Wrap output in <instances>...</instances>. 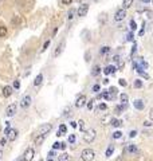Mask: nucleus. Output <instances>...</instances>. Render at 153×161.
<instances>
[{
	"instance_id": "423d86ee",
	"label": "nucleus",
	"mask_w": 153,
	"mask_h": 161,
	"mask_svg": "<svg viewBox=\"0 0 153 161\" xmlns=\"http://www.w3.org/2000/svg\"><path fill=\"white\" fill-rule=\"evenodd\" d=\"M126 18V11L124 8H119V10L116 11V15H114V22H122L124 19Z\"/></svg>"
},
{
	"instance_id": "4be33fe9",
	"label": "nucleus",
	"mask_w": 153,
	"mask_h": 161,
	"mask_svg": "<svg viewBox=\"0 0 153 161\" xmlns=\"http://www.w3.org/2000/svg\"><path fill=\"white\" fill-rule=\"evenodd\" d=\"M113 152H114V145H109V148L106 149V152H105V156L109 158V157L113 155Z\"/></svg>"
},
{
	"instance_id": "6e6d98bb",
	"label": "nucleus",
	"mask_w": 153,
	"mask_h": 161,
	"mask_svg": "<svg viewBox=\"0 0 153 161\" xmlns=\"http://www.w3.org/2000/svg\"><path fill=\"white\" fill-rule=\"evenodd\" d=\"M61 149H62V150L66 149V144H64V142H61Z\"/></svg>"
},
{
	"instance_id": "7c9ffc66",
	"label": "nucleus",
	"mask_w": 153,
	"mask_h": 161,
	"mask_svg": "<svg viewBox=\"0 0 153 161\" xmlns=\"http://www.w3.org/2000/svg\"><path fill=\"white\" fill-rule=\"evenodd\" d=\"M108 109V105L105 103V102H101L99 105H98V108H97V110H99V111H105Z\"/></svg>"
},
{
	"instance_id": "39448f33",
	"label": "nucleus",
	"mask_w": 153,
	"mask_h": 161,
	"mask_svg": "<svg viewBox=\"0 0 153 161\" xmlns=\"http://www.w3.org/2000/svg\"><path fill=\"white\" fill-rule=\"evenodd\" d=\"M34 155H35V150H34V148H27L26 150H24V153L22 155V157H23V161H31L32 158H34Z\"/></svg>"
},
{
	"instance_id": "a18cd8bd",
	"label": "nucleus",
	"mask_w": 153,
	"mask_h": 161,
	"mask_svg": "<svg viewBox=\"0 0 153 161\" xmlns=\"http://www.w3.org/2000/svg\"><path fill=\"white\" fill-rule=\"evenodd\" d=\"M137 136V130H130V133H129V137L130 138H133V137H136Z\"/></svg>"
},
{
	"instance_id": "e2e57ef3",
	"label": "nucleus",
	"mask_w": 153,
	"mask_h": 161,
	"mask_svg": "<svg viewBox=\"0 0 153 161\" xmlns=\"http://www.w3.org/2000/svg\"><path fill=\"white\" fill-rule=\"evenodd\" d=\"M93 2H94V3H98V2H101V0H93Z\"/></svg>"
},
{
	"instance_id": "f704fd0d",
	"label": "nucleus",
	"mask_w": 153,
	"mask_h": 161,
	"mask_svg": "<svg viewBox=\"0 0 153 161\" xmlns=\"http://www.w3.org/2000/svg\"><path fill=\"white\" fill-rule=\"evenodd\" d=\"M121 137H122V133H121L119 130L113 133V138H114V140H118V138H121Z\"/></svg>"
},
{
	"instance_id": "79ce46f5",
	"label": "nucleus",
	"mask_w": 153,
	"mask_h": 161,
	"mask_svg": "<svg viewBox=\"0 0 153 161\" xmlns=\"http://www.w3.org/2000/svg\"><path fill=\"white\" fill-rule=\"evenodd\" d=\"M130 28H132V30H136V28H137V23H136L134 20H130Z\"/></svg>"
},
{
	"instance_id": "412c9836",
	"label": "nucleus",
	"mask_w": 153,
	"mask_h": 161,
	"mask_svg": "<svg viewBox=\"0 0 153 161\" xmlns=\"http://www.w3.org/2000/svg\"><path fill=\"white\" fill-rule=\"evenodd\" d=\"M116 66H108L106 69H105L103 70V72H105V74H114V72H116Z\"/></svg>"
},
{
	"instance_id": "bb28decb",
	"label": "nucleus",
	"mask_w": 153,
	"mask_h": 161,
	"mask_svg": "<svg viewBox=\"0 0 153 161\" xmlns=\"http://www.w3.org/2000/svg\"><path fill=\"white\" fill-rule=\"evenodd\" d=\"M119 99H121V102H122V103H126L129 101V95L126 93H121L119 94Z\"/></svg>"
},
{
	"instance_id": "603ef678",
	"label": "nucleus",
	"mask_w": 153,
	"mask_h": 161,
	"mask_svg": "<svg viewBox=\"0 0 153 161\" xmlns=\"http://www.w3.org/2000/svg\"><path fill=\"white\" fill-rule=\"evenodd\" d=\"M149 118H150V121H153V108H150V110H149Z\"/></svg>"
},
{
	"instance_id": "f03ea898",
	"label": "nucleus",
	"mask_w": 153,
	"mask_h": 161,
	"mask_svg": "<svg viewBox=\"0 0 153 161\" xmlns=\"http://www.w3.org/2000/svg\"><path fill=\"white\" fill-rule=\"evenodd\" d=\"M95 136H97V132H95V129H89V130H85L83 133V141L87 142V144H90L95 140Z\"/></svg>"
},
{
	"instance_id": "ddd939ff",
	"label": "nucleus",
	"mask_w": 153,
	"mask_h": 161,
	"mask_svg": "<svg viewBox=\"0 0 153 161\" xmlns=\"http://www.w3.org/2000/svg\"><path fill=\"white\" fill-rule=\"evenodd\" d=\"M12 93H14V87L12 86H4L3 87V97H5V98L11 97Z\"/></svg>"
},
{
	"instance_id": "cd10ccee",
	"label": "nucleus",
	"mask_w": 153,
	"mask_h": 161,
	"mask_svg": "<svg viewBox=\"0 0 153 161\" xmlns=\"http://www.w3.org/2000/svg\"><path fill=\"white\" fill-rule=\"evenodd\" d=\"M133 86H134V89H141L144 86V83H142L141 79H136L134 82H133Z\"/></svg>"
},
{
	"instance_id": "c03bdc74",
	"label": "nucleus",
	"mask_w": 153,
	"mask_h": 161,
	"mask_svg": "<svg viewBox=\"0 0 153 161\" xmlns=\"http://www.w3.org/2000/svg\"><path fill=\"white\" fill-rule=\"evenodd\" d=\"M99 89H101V86H99V85H94V86H93V91H94V93H97V91H99Z\"/></svg>"
},
{
	"instance_id": "dca6fc26",
	"label": "nucleus",
	"mask_w": 153,
	"mask_h": 161,
	"mask_svg": "<svg viewBox=\"0 0 153 161\" xmlns=\"http://www.w3.org/2000/svg\"><path fill=\"white\" fill-rule=\"evenodd\" d=\"M66 133H67V128H66V125L61 124V125H59V130H58V133H56V136H58V137H61V136L66 134Z\"/></svg>"
},
{
	"instance_id": "f8f14e48",
	"label": "nucleus",
	"mask_w": 153,
	"mask_h": 161,
	"mask_svg": "<svg viewBox=\"0 0 153 161\" xmlns=\"http://www.w3.org/2000/svg\"><path fill=\"white\" fill-rule=\"evenodd\" d=\"M18 134H19V132L16 130V129H11L10 130V133L7 134V138H8V141H15L16 138H18Z\"/></svg>"
},
{
	"instance_id": "c85d7f7f",
	"label": "nucleus",
	"mask_w": 153,
	"mask_h": 161,
	"mask_svg": "<svg viewBox=\"0 0 153 161\" xmlns=\"http://www.w3.org/2000/svg\"><path fill=\"white\" fill-rule=\"evenodd\" d=\"M70 111H71V108H70V106H66V108H64V110H63V113H62V117H63V118L69 117Z\"/></svg>"
},
{
	"instance_id": "49530a36",
	"label": "nucleus",
	"mask_w": 153,
	"mask_h": 161,
	"mask_svg": "<svg viewBox=\"0 0 153 161\" xmlns=\"http://www.w3.org/2000/svg\"><path fill=\"white\" fill-rule=\"evenodd\" d=\"M72 2H74V0H62V3H63L64 5H70Z\"/></svg>"
},
{
	"instance_id": "4468645a",
	"label": "nucleus",
	"mask_w": 153,
	"mask_h": 161,
	"mask_svg": "<svg viewBox=\"0 0 153 161\" xmlns=\"http://www.w3.org/2000/svg\"><path fill=\"white\" fill-rule=\"evenodd\" d=\"M133 106H134V109H136V110H144L145 103H144V101H142V99H134Z\"/></svg>"
},
{
	"instance_id": "7ed1b4c3",
	"label": "nucleus",
	"mask_w": 153,
	"mask_h": 161,
	"mask_svg": "<svg viewBox=\"0 0 153 161\" xmlns=\"http://www.w3.org/2000/svg\"><path fill=\"white\" fill-rule=\"evenodd\" d=\"M51 129H52V125H51V124H43V125L39 126L38 134H39V136H47L48 133H50Z\"/></svg>"
},
{
	"instance_id": "de8ad7c7",
	"label": "nucleus",
	"mask_w": 153,
	"mask_h": 161,
	"mask_svg": "<svg viewBox=\"0 0 153 161\" xmlns=\"http://www.w3.org/2000/svg\"><path fill=\"white\" fill-rule=\"evenodd\" d=\"M55 155H56V153H55V150L48 152V157H50V158H54V157H55Z\"/></svg>"
},
{
	"instance_id": "0eeeda50",
	"label": "nucleus",
	"mask_w": 153,
	"mask_h": 161,
	"mask_svg": "<svg viewBox=\"0 0 153 161\" xmlns=\"http://www.w3.org/2000/svg\"><path fill=\"white\" fill-rule=\"evenodd\" d=\"M125 153H128V155H137L138 153V148H137V145L134 144H128L126 148L124 149Z\"/></svg>"
},
{
	"instance_id": "58836bf2",
	"label": "nucleus",
	"mask_w": 153,
	"mask_h": 161,
	"mask_svg": "<svg viewBox=\"0 0 153 161\" xmlns=\"http://www.w3.org/2000/svg\"><path fill=\"white\" fill-rule=\"evenodd\" d=\"M59 148H61V142H54V144H52V150L59 149Z\"/></svg>"
},
{
	"instance_id": "aec40b11",
	"label": "nucleus",
	"mask_w": 153,
	"mask_h": 161,
	"mask_svg": "<svg viewBox=\"0 0 153 161\" xmlns=\"http://www.w3.org/2000/svg\"><path fill=\"white\" fill-rule=\"evenodd\" d=\"M132 5H133V0H124L122 2V8L125 11L128 10V8H130Z\"/></svg>"
},
{
	"instance_id": "13d9d810",
	"label": "nucleus",
	"mask_w": 153,
	"mask_h": 161,
	"mask_svg": "<svg viewBox=\"0 0 153 161\" xmlns=\"http://www.w3.org/2000/svg\"><path fill=\"white\" fill-rule=\"evenodd\" d=\"M108 83H109V79L105 78V79H103V85H108Z\"/></svg>"
},
{
	"instance_id": "9d476101",
	"label": "nucleus",
	"mask_w": 153,
	"mask_h": 161,
	"mask_svg": "<svg viewBox=\"0 0 153 161\" xmlns=\"http://www.w3.org/2000/svg\"><path fill=\"white\" fill-rule=\"evenodd\" d=\"M16 109H18L16 103H11V105H8L7 109H5V116H7V117H12V116H15Z\"/></svg>"
},
{
	"instance_id": "f257e3e1",
	"label": "nucleus",
	"mask_w": 153,
	"mask_h": 161,
	"mask_svg": "<svg viewBox=\"0 0 153 161\" xmlns=\"http://www.w3.org/2000/svg\"><path fill=\"white\" fill-rule=\"evenodd\" d=\"M81 158L83 161H93L95 158V152L90 148H86V149L82 150V153H81Z\"/></svg>"
},
{
	"instance_id": "5701e85b",
	"label": "nucleus",
	"mask_w": 153,
	"mask_h": 161,
	"mask_svg": "<svg viewBox=\"0 0 153 161\" xmlns=\"http://www.w3.org/2000/svg\"><path fill=\"white\" fill-rule=\"evenodd\" d=\"M69 160H70V156L67 153H61L58 156V161H69Z\"/></svg>"
},
{
	"instance_id": "680f3d73",
	"label": "nucleus",
	"mask_w": 153,
	"mask_h": 161,
	"mask_svg": "<svg viewBox=\"0 0 153 161\" xmlns=\"http://www.w3.org/2000/svg\"><path fill=\"white\" fill-rule=\"evenodd\" d=\"M47 161H54V158H50V157H48V158H47Z\"/></svg>"
},
{
	"instance_id": "4d7b16f0",
	"label": "nucleus",
	"mask_w": 153,
	"mask_h": 161,
	"mask_svg": "<svg viewBox=\"0 0 153 161\" xmlns=\"http://www.w3.org/2000/svg\"><path fill=\"white\" fill-rule=\"evenodd\" d=\"M77 124H78V122H75V121H71V126H72V128H77Z\"/></svg>"
},
{
	"instance_id": "f3484780",
	"label": "nucleus",
	"mask_w": 153,
	"mask_h": 161,
	"mask_svg": "<svg viewBox=\"0 0 153 161\" xmlns=\"http://www.w3.org/2000/svg\"><path fill=\"white\" fill-rule=\"evenodd\" d=\"M110 125H111L113 128H119L121 125H122V121L117 119V118H111V119H110Z\"/></svg>"
},
{
	"instance_id": "bf43d9fd",
	"label": "nucleus",
	"mask_w": 153,
	"mask_h": 161,
	"mask_svg": "<svg viewBox=\"0 0 153 161\" xmlns=\"http://www.w3.org/2000/svg\"><path fill=\"white\" fill-rule=\"evenodd\" d=\"M141 2H142L144 4H148V3H150V0H141Z\"/></svg>"
},
{
	"instance_id": "2eb2a0df",
	"label": "nucleus",
	"mask_w": 153,
	"mask_h": 161,
	"mask_svg": "<svg viewBox=\"0 0 153 161\" xmlns=\"http://www.w3.org/2000/svg\"><path fill=\"white\" fill-rule=\"evenodd\" d=\"M42 82H43V74H38L35 77V81H34V86L38 87V86L42 85Z\"/></svg>"
},
{
	"instance_id": "2f4dec72",
	"label": "nucleus",
	"mask_w": 153,
	"mask_h": 161,
	"mask_svg": "<svg viewBox=\"0 0 153 161\" xmlns=\"http://www.w3.org/2000/svg\"><path fill=\"white\" fill-rule=\"evenodd\" d=\"M109 93H110L111 95H114V97H116V95L118 94V90H117V87H114V86H110V87H109Z\"/></svg>"
},
{
	"instance_id": "052dcab7",
	"label": "nucleus",
	"mask_w": 153,
	"mask_h": 161,
	"mask_svg": "<svg viewBox=\"0 0 153 161\" xmlns=\"http://www.w3.org/2000/svg\"><path fill=\"white\" fill-rule=\"evenodd\" d=\"M14 161H23V157H18V158H15Z\"/></svg>"
},
{
	"instance_id": "e433bc0d",
	"label": "nucleus",
	"mask_w": 153,
	"mask_h": 161,
	"mask_svg": "<svg viewBox=\"0 0 153 161\" xmlns=\"http://www.w3.org/2000/svg\"><path fill=\"white\" fill-rule=\"evenodd\" d=\"M69 142H70L71 145L75 142V134H70V136H69Z\"/></svg>"
},
{
	"instance_id": "72a5a7b5",
	"label": "nucleus",
	"mask_w": 153,
	"mask_h": 161,
	"mask_svg": "<svg viewBox=\"0 0 153 161\" xmlns=\"http://www.w3.org/2000/svg\"><path fill=\"white\" fill-rule=\"evenodd\" d=\"M50 43H51V39H48V40H46L44 42V44H43V48H42V52H44L47 48H48V46H50Z\"/></svg>"
},
{
	"instance_id": "c756f323",
	"label": "nucleus",
	"mask_w": 153,
	"mask_h": 161,
	"mask_svg": "<svg viewBox=\"0 0 153 161\" xmlns=\"http://www.w3.org/2000/svg\"><path fill=\"white\" fill-rule=\"evenodd\" d=\"M7 36V27L5 26H0V38Z\"/></svg>"
},
{
	"instance_id": "393cba45",
	"label": "nucleus",
	"mask_w": 153,
	"mask_h": 161,
	"mask_svg": "<svg viewBox=\"0 0 153 161\" xmlns=\"http://www.w3.org/2000/svg\"><path fill=\"white\" fill-rule=\"evenodd\" d=\"M44 138H46V136H38L36 138H35V145H36V146L42 145V142L44 141Z\"/></svg>"
},
{
	"instance_id": "a878e982",
	"label": "nucleus",
	"mask_w": 153,
	"mask_h": 161,
	"mask_svg": "<svg viewBox=\"0 0 153 161\" xmlns=\"http://www.w3.org/2000/svg\"><path fill=\"white\" fill-rule=\"evenodd\" d=\"M109 51H110V47L109 46H102L101 50H99V54L101 55H106V54H109Z\"/></svg>"
},
{
	"instance_id": "6ab92c4d",
	"label": "nucleus",
	"mask_w": 153,
	"mask_h": 161,
	"mask_svg": "<svg viewBox=\"0 0 153 161\" xmlns=\"http://www.w3.org/2000/svg\"><path fill=\"white\" fill-rule=\"evenodd\" d=\"M99 72H101V66H99V64H95V66L93 67V70H91V75L93 77H97Z\"/></svg>"
},
{
	"instance_id": "8fccbe9b",
	"label": "nucleus",
	"mask_w": 153,
	"mask_h": 161,
	"mask_svg": "<svg viewBox=\"0 0 153 161\" xmlns=\"http://www.w3.org/2000/svg\"><path fill=\"white\" fill-rule=\"evenodd\" d=\"M119 85H121V86H126V85H128V82H126L125 79H119Z\"/></svg>"
},
{
	"instance_id": "37998d69",
	"label": "nucleus",
	"mask_w": 153,
	"mask_h": 161,
	"mask_svg": "<svg viewBox=\"0 0 153 161\" xmlns=\"http://www.w3.org/2000/svg\"><path fill=\"white\" fill-rule=\"evenodd\" d=\"M19 18H18V16H14V18H12V24H19Z\"/></svg>"
},
{
	"instance_id": "ea45409f",
	"label": "nucleus",
	"mask_w": 153,
	"mask_h": 161,
	"mask_svg": "<svg viewBox=\"0 0 153 161\" xmlns=\"http://www.w3.org/2000/svg\"><path fill=\"white\" fill-rule=\"evenodd\" d=\"M85 61H86V62H90V51H86V54H85Z\"/></svg>"
},
{
	"instance_id": "b1692460",
	"label": "nucleus",
	"mask_w": 153,
	"mask_h": 161,
	"mask_svg": "<svg viewBox=\"0 0 153 161\" xmlns=\"http://www.w3.org/2000/svg\"><path fill=\"white\" fill-rule=\"evenodd\" d=\"M106 20H108V14H106V12L101 14V15H99V18H98V22H99V24H102V23H106Z\"/></svg>"
},
{
	"instance_id": "3c124183",
	"label": "nucleus",
	"mask_w": 153,
	"mask_h": 161,
	"mask_svg": "<svg viewBox=\"0 0 153 161\" xmlns=\"http://www.w3.org/2000/svg\"><path fill=\"white\" fill-rule=\"evenodd\" d=\"M136 50H137V43L134 42V44H133V50H132V56L134 55V52H136Z\"/></svg>"
},
{
	"instance_id": "6e6552de",
	"label": "nucleus",
	"mask_w": 153,
	"mask_h": 161,
	"mask_svg": "<svg viewBox=\"0 0 153 161\" xmlns=\"http://www.w3.org/2000/svg\"><path fill=\"white\" fill-rule=\"evenodd\" d=\"M89 12V4H82L79 5V8L77 10V16H79V18H83V16H86Z\"/></svg>"
},
{
	"instance_id": "864d4df0",
	"label": "nucleus",
	"mask_w": 153,
	"mask_h": 161,
	"mask_svg": "<svg viewBox=\"0 0 153 161\" xmlns=\"http://www.w3.org/2000/svg\"><path fill=\"white\" fill-rule=\"evenodd\" d=\"M113 61H114V62H118V61H119V55H114V56H113Z\"/></svg>"
},
{
	"instance_id": "09e8293b",
	"label": "nucleus",
	"mask_w": 153,
	"mask_h": 161,
	"mask_svg": "<svg viewBox=\"0 0 153 161\" xmlns=\"http://www.w3.org/2000/svg\"><path fill=\"white\" fill-rule=\"evenodd\" d=\"M142 125H144V126H145V128H147V126H152V125H153V124H152V122H150V121H144V124H142Z\"/></svg>"
},
{
	"instance_id": "0e129e2a",
	"label": "nucleus",
	"mask_w": 153,
	"mask_h": 161,
	"mask_svg": "<svg viewBox=\"0 0 153 161\" xmlns=\"http://www.w3.org/2000/svg\"><path fill=\"white\" fill-rule=\"evenodd\" d=\"M39 161H42V160H39Z\"/></svg>"
},
{
	"instance_id": "4c0bfd02",
	"label": "nucleus",
	"mask_w": 153,
	"mask_h": 161,
	"mask_svg": "<svg viewBox=\"0 0 153 161\" xmlns=\"http://www.w3.org/2000/svg\"><path fill=\"white\" fill-rule=\"evenodd\" d=\"M19 87H20V81L16 79L15 82H14V89H19Z\"/></svg>"
},
{
	"instance_id": "a211bd4d",
	"label": "nucleus",
	"mask_w": 153,
	"mask_h": 161,
	"mask_svg": "<svg viewBox=\"0 0 153 161\" xmlns=\"http://www.w3.org/2000/svg\"><path fill=\"white\" fill-rule=\"evenodd\" d=\"M75 14H77V10H75V8H70V10L67 11V19L69 20H72V19H74L75 18Z\"/></svg>"
},
{
	"instance_id": "1a4fd4ad",
	"label": "nucleus",
	"mask_w": 153,
	"mask_h": 161,
	"mask_svg": "<svg viewBox=\"0 0 153 161\" xmlns=\"http://www.w3.org/2000/svg\"><path fill=\"white\" fill-rule=\"evenodd\" d=\"M31 95H24L23 97V98H22V101H20V103H19V106L22 108V109H27L28 106H30V105H31Z\"/></svg>"
},
{
	"instance_id": "c9c22d12",
	"label": "nucleus",
	"mask_w": 153,
	"mask_h": 161,
	"mask_svg": "<svg viewBox=\"0 0 153 161\" xmlns=\"http://www.w3.org/2000/svg\"><path fill=\"white\" fill-rule=\"evenodd\" d=\"M78 126H79V129H81L82 132H85V121H83V119H79V121H78Z\"/></svg>"
},
{
	"instance_id": "9b49d317",
	"label": "nucleus",
	"mask_w": 153,
	"mask_h": 161,
	"mask_svg": "<svg viewBox=\"0 0 153 161\" xmlns=\"http://www.w3.org/2000/svg\"><path fill=\"white\" fill-rule=\"evenodd\" d=\"M86 103H87V98H86L85 94H82V95H79L78 98H77V101H75V106H77V108H82V106H85Z\"/></svg>"
},
{
	"instance_id": "473e14b6",
	"label": "nucleus",
	"mask_w": 153,
	"mask_h": 161,
	"mask_svg": "<svg viewBox=\"0 0 153 161\" xmlns=\"http://www.w3.org/2000/svg\"><path fill=\"white\" fill-rule=\"evenodd\" d=\"M94 102H95L94 99H90V101H89V102L86 103V106H87V110H90V111L93 110V108H94Z\"/></svg>"
},
{
	"instance_id": "5fc2aeb1",
	"label": "nucleus",
	"mask_w": 153,
	"mask_h": 161,
	"mask_svg": "<svg viewBox=\"0 0 153 161\" xmlns=\"http://www.w3.org/2000/svg\"><path fill=\"white\" fill-rule=\"evenodd\" d=\"M128 40H132V42H133V34H132V32L128 35Z\"/></svg>"
},
{
	"instance_id": "a19ab883",
	"label": "nucleus",
	"mask_w": 153,
	"mask_h": 161,
	"mask_svg": "<svg viewBox=\"0 0 153 161\" xmlns=\"http://www.w3.org/2000/svg\"><path fill=\"white\" fill-rule=\"evenodd\" d=\"M7 137H4V138H2V140H0V146H4V145L7 144Z\"/></svg>"
},
{
	"instance_id": "20e7f679",
	"label": "nucleus",
	"mask_w": 153,
	"mask_h": 161,
	"mask_svg": "<svg viewBox=\"0 0 153 161\" xmlns=\"http://www.w3.org/2000/svg\"><path fill=\"white\" fill-rule=\"evenodd\" d=\"M64 46H66V40H62V42H59L58 44H56L55 50H54V54H52L54 58H58V56H61V54H62L63 50H64Z\"/></svg>"
}]
</instances>
